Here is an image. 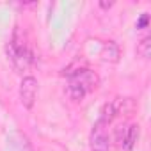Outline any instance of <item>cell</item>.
I'll return each mask as SVG.
<instances>
[{
  "label": "cell",
  "instance_id": "5b68a950",
  "mask_svg": "<svg viewBox=\"0 0 151 151\" xmlns=\"http://www.w3.org/2000/svg\"><path fill=\"white\" fill-rule=\"evenodd\" d=\"M139 124H130V126H119L117 128V140L119 146L126 151H132L139 140Z\"/></svg>",
  "mask_w": 151,
  "mask_h": 151
},
{
  "label": "cell",
  "instance_id": "6da1fadb",
  "mask_svg": "<svg viewBox=\"0 0 151 151\" xmlns=\"http://www.w3.org/2000/svg\"><path fill=\"white\" fill-rule=\"evenodd\" d=\"M68 86H66V93L73 101H80L84 100V96L91 91H94L100 84L98 75L91 69H77L73 73H68Z\"/></svg>",
  "mask_w": 151,
  "mask_h": 151
},
{
  "label": "cell",
  "instance_id": "7a4b0ae2",
  "mask_svg": "<svg viewBox=\"0 0 151 151\" xmlns=\"http://www.w3.org/2000/svg\"><path fill=\"white\" fill-rule=\"evenodd\" d=\"M6 52H7V57H9V60H11L13 68H14L18 73L25 71V69L32 64V60H34L32 52L27 48V45H25L23 37L20 36V30H18V29L14 30V34H13L11 41L7 43Z\"/></svg>",
  "mask_w": 151,
  "mask_h": 151
},
{
  "label": "cell",
  "instance_id": "277c9868",
  "mask_svg": "<svg viewBox=\"0 0 151 151\" xmlns=\"http://www.w3.org/2000/svg\"><path fill=\"white\" fill-rule=\"evenodd\" d=\"M107 124L96 121L91 132V149L93 151H110V137L107 133Z\"/></svg>",
  "mask_w": 151,
  "mask_h": 151
},
{
  "label": "cell",
  "instance_id": "ba28073f",
  "mask_svg": "<svg viewBox=\"0 0 151 151\" xmlns=\"http://www.w3.org/2000/svg\"><path fill=\"white\" fill-rule=\"evenodd\" d=\"M137 55L142 57V59H149L151 57V37L149 36L142 37L139 41V45H137Z\"/></svg>",
  "mask_w": 151,
  "mask_h": 151
},
{
  "label": "cell",
  "instance_id": "9c48e42d",
  "mask_svg": "<svg viewBox=\"0 0 151 151\" xmlns=\"http://www.w3.org/2000/svg\"><path fill=\"white\" fill-rule=\"evenodd\" d=\"M147 23H149V16H147V13H144V14L139 18V22H137V29H146Z\"/></svg>",
  "mask_w": 151,
  "mask_h": 151
},
{
  "label": "cell",
  "instance_id": "30bf717a",
  "mask_svg": "<svg viewBox=\"0 0 151 151\" xmlns=\"http://www.w3.org/2000/svg\"><path fill=\"white\" fill-rule=\"evenodd\" d=\"M114 4L112 2H109V4H105V2H100V7H103V9H109V7H112Z\"/></svg>",
  "mask_w": 151,
  "mask_h": 151
},
{
  "label": "cell",
  "instance_id": "8992f818",
  "mask_svg": "<svg viewBox=\"0 0 151 151\" xmlns=\"http://www.w3.org/2000/svg\"><path fill=\"white\" fill-rule=\"evenodd\" d=\"M101 57H103V60L117 62V60H119V46H117L114 41L105 43V46H103V50H101Z\"/></svg>",
  "mask_w": 151,
  "mask_h": 151
},
{
  "label": "cell",
  "instance_id": "52a82bcc",
  "mask_svg": "<svg viewBox=\"0 0 151 151\" xmlns=\"http://www.w3.org/2000/svg\"><path fill=\"white\" fill-rule=\"evenodd\" d=\"M116 116H117V101L105 103V105L101 107V116H100V119H98V121H101V123L109 124Z\"/></svg>",
  "mask_w": 151,
  "mask_h": 151
},
{
  "label": "cell",
  "instance_id": "3957f363",
  "mask_svg": "<svg viewBox=\"0 0 151 151\" xmlns=\"http://www.w3.org/2000/svg\"><path fill=\"white\" fill-rule=\"evenodd\" d=\"M37 80L34 77H23L22 84H20V101L25 109H32L37 98Z\"/></svg>",
  "mask_w": 151,
  "mask_h": 151
}]
</instances>
